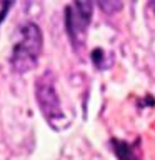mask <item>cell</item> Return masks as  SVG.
Returning <instances> with one entry per match:
<instances>
[{
	"instance_id": "cell-2",
	"label": "cell",
	"mask_w": 155,
	"mask_h": 160,
	"mask_svg": "<svg viewBox=\"0 0 155 160\" xmlns=\"http://www.w3.org/2000/svg\"><path fill=\"white\" fill-rule=\"evenodd\" d=\"M35 92H37V100L40 105V110L45 115V118L55 127L57 122H62L65 118L62 107H60V100L58 95L55 92V85H53V77L52 73L47 72L42 77H38L37 85H35Z\"/></svg>"
},
{
	"instance_id": "cell-3",
	"label": "cell",
	"mask_w": 155,
	"mask_h": 160,
	"mask_svg": "<svg viewBox=\"0 0 155 160\" xmlns=\"http://www.w3.org/2000/svg\"><path fill=\"white\" fill-rule=\"evenodd\" d=\"M90 17H92V5L87 2H77L67 7L65 25H67V32L73 45L83 43L85 32H87V27L90 23Z\"/></svg>"
},
{
	"instance_id": "cell-4",
	"label": "cell",
	"mask_w": 155,
	"mask_h": 160,
	"mask_svg": "<svg viewBox=\"0 0 155 160\" xmlns=\"http://www.w3.org/2000/svg\"><path fill=\"white\" fill-rule=\"evenodd\" d=\"M113 150L117 152L118 158L120 160H137V157H135L133 150L130 148V145L123 143V142H113Z\"/></svg>"
},
{
	"instance_id": "cell-5",
	"label": "cell",
	"mask_w": 155,
	"mask_h": 160,
	"mask_svg": "<svg viewBox=\"0 0 155 160\" xmlns=\"http://www.w3.org/2000/svg\"><path fill=\"white\" fill-rule=\"evenodd\" d=\"M150 7H152V8L155 10V2H152V3H150Z\"/></svg>"
},
{
	"instance_id": "cell-1",
	"label": "cell",
	"mask_w": 155,
	"mask_h": 160,
	"mask_svg": "<svg viewBox=\"0 0 155 160\" xmlns=\"http://www.w3.org/2000/svg\"><path fill=\"white\" fill-rule=\"evenodd\" d=\"M42 32L35 23H22L15 33V42L10 55V65L15 72H27L32 70L42 52Z\"/></svg>"
}]
</instances>
